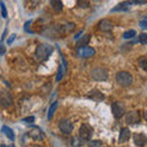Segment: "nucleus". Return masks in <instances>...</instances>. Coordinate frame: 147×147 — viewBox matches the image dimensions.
<instances>
[{
  "label": "nucleus",
  "mask_w": 147,
  "mask_h": 147,
  "mask_svg": "<svg viewBox=\"0 0 147 147\" xmlns=\"http://www.w3.org/2000/svg\"><path fill=\"white\" fill-rule=\"evenodd\" d=\"M54 48L50 44H39L38 47L36 48V58L37 60L39 61H44L50 57V54L53 53Z\"/></svg>",
  "instance_id": "1"
},
{
  "label": "nucleus",
  "mask_w": 147,
  "mask_h": 147,
  "mask_svg": "<svg viewBox=\"0 0 147 147\" xmlns=\"http://www.w3.org/2000/svg\"><path fill=\"white\" fill-rule=\"evenodd\" d=\"M115 82L120 87H129L132 84V76L127 71H119L115 75Z\"/></svg>",
  "instance_id": "2"
},
{
  "label": "nucleus",
  "mask_w": 147,
  "mask_h": 147,
  "mask_svg": "<svg viewBox=\"0 0 147 147\" xmlns=\"http://www.w3.org/2000/svg\"><path fill=\"white\" fill-rule=\"evenodd\" d=\"M90 75L94 81H105L108 79V70L100 66H96L91 69Z\"/></svg>",
  "instance_id": "3"
},
{
  "label": "nucleus",
  "mask_w": 147,
  "mask_h": 147,
  "mask_svg": "<svg viewBox=\"0 0 147 147\" xmlns=\"http://www.w3.org/2000/svg\"><path fill=\"white\" fill-rule=\"evenodd\" d=\"M94 54H96V49L92 47H88V45H80L76 49V55L82 59L92 58V57H94Z\"/></svg>",
  "instance_id": "4"
},
{
  "label": "nucleus",
  "mask_w": 147,
  "mask_h": 147,
  "mask_svg": "<svg viewBox=\"0 0 147 147\" xmlns=\"http://www.w3.org/2000/svg\"><path fill=\"white\" fill-rule=\"evenodd\" d=\"M92 135H93V129H92V126L88 125V124H82L80 127V131H79L80 139L84 141H88V140H91Z\"/></svg>",
  "instance_id": "5"
},
{
  "label": "nucleus",
  "mask_w": 147,
  "mask_h": 147,
  "mask_svg": "<svg viewBox=\"0 0 147 147\" xmlns=\"http://www.w3.org/2000/svg\"><path fill=\"white\" fill-rule=\"evenodd\" d=\"M12 103H13L12 96L9 93V92L0 91V105H1L3 108H9L12 105Z\"/></svg>",
  "instance_id": "6"
},
{
  "label": "nucleus",
  "mask_w": 147,
  "mask_h": 147,
  "mask_svg": "<svg viewBox=\"0 0 147 147\" xmlns=\"http://www.w3.org/2000/svg\"><path fill=\"white\" fill-rule=\"evenodd\" d=\"M112 113L117 119L121 118L125 114V105L120 102H114L112 104Z\"/></svg>",
  "instance_id": "7"
},
{
  "label": "nucleus",
  "mask_w": 147,
  "mask_h": 147,
  "mask_svg": "<svg viewBox=\"0 0 147 147\" xmlns=\"http://www.w3.org/2000/svg\"><path fill=\"white\" fill-rule=\"evenodd\" d=\"M58 125H59V129L61 130V132L63 134H65V135L71 134L72 130H74L72 123L70 120H67V119H63V120H60Z\"/></svg>",
  "instance_id": "8"
},
{
  "label": "nucleus",
  "mask_w": 147,
  "mask_h": 147,
  "mask_svg": "<svg viewBox=\"0 0 147 147\" xmlns=\"http://www.w3.org/2000/svg\"><path fill=\"white\" fill-rule=\"evenodd\" d=\"M141 120V117H140V112H137V110H131V112L126 113V117H125V121L127 124H137L140 123Z\"/></svg>",
  "instance_id": "9"
},
{
  "label": "nucleus",
  "mask_w": 147,
  "mask_h": 147,
  "mask_svg": "<svg viewBox=\"0 0 147 147\" xmlns=\"http://www.w3.org/2000/svg\"><path fill=\"white\" fill-rule=\"evenodd\" d=\"M27 135H28L31 139H33L36 141H42L44 139V134H43V131H42V129H39V127H32L31 130L27 132Z\"/></svg>",
  "instance_id": "10"
},
{
  "label": "nucleus",
  "mask_w": 147,
  "mask_h": 147,
  "mask_svg": "<svg viewBox=\"0 0 147 147\" xmlns=\"http://www.w3.org/2000/svg\"><path fill=\"white\" fill-rule=\"evenodd\" d=\"M113 22L108 20V18H103V20H100L98 22V30L99 31H103V32H109V31H112L113 30Z\"/></svg>",
  "instance_id": "11"
},
{
  "label": "nucleus",
  "mask_w": 147,
  "mask_h": 147,
  "mask_svg": "<svg viewBox=\"0 0 147 147\" xmlns=\"http://www.w3.org/2000/svg\"><path fill=\"white\" fill-rule=\"evenodd\" d=\"M87 97L91 98V99H93V100H96V102H100V100H104V94H103L100 91H98V90L91 91L90 93L87 94Z\"/></svg>",
  "instance_id": "12"
},
{
  "label": "nucleus",
  "mask_w": 147,
  "mask_h": 147,
  "mask_svg": "<svg viewBox=\"0 0 147 147\" xmlns=\"http://www.w3.org/2000/svg\"><path fill=\"white\" fill-rule=\"evenodd\" d=\"M147 142V137L145 134H135L134 135V144L136 146H145Z\"/></svg>",
  "instance_id": "13"
},
{
  "label": "nucleus",
  "mask_w": 147,
  "mask_h": 147,
  "mask_svg": "<svg viewBox=\"0 0 147 147\" xmlns=\"http://www.w3.org/2000/svg\"><path fill=\"white\" fill-rule=\"evenodd\" d=\"M130 135H131V131L129 130L127 127H123L120 130V134H119V142H126L129 139H130Z\"/></svg>",
  "instance_id": "14"
},
{
  "label": "nucleus",
  "mask_w": 147,
  "mask_h": 147,
  "mask_svg": "<svg viewBox=\"0 0 147 147\" xmlns=\"http://www.w3.org/2000/svg\"><path fill=\"white\" fill-rule=\"evenodd\" d=\"M129 5H131L129 1H123L120 4H118L117 6H114L112 9V12H117V11H127L129 9Z\"/></svg>",
  "instance_id": "15"
},
{
  "label": "nucleus",
  "mask_w": 147,
  "mask_h": 147,
  "mask_svg": "<svg viewBox=\"0 0 147 147\" xmlns=\"http://www.w3.org/2000/svg\"><path fill=\"white\" fill-rule=\"evenodd\" d=\"M50 5H52V9L55 12H61V10H63V1L61 0H52V1H50Z\"/></svg>",
  "instance_id": "16"
},
{
  "label": "nucleus",
  "mask_w": 147,
  "mask_h": 147,
  "mask_svg": "<svg viewBox=\"0 0 147 147\" xmlns=\"http://www.w3.org/2000/svg\"><path fill=\"white\" fill-rule=\"evenodd\" d=\"M1 131L5 134V136L7 137L10 141H15V134H13V131L11 130L10 127H7L6 125H4L3 127H1Z\"/></svg>",
  "instance_id": "17"
},
{
  "label": "nucleus",
  "mask_w": 147,
  "mask_h": 147,
  "mask_svg": "<svg viewBox=\"0 0 147 147\" xmlns=\"http://www.w3.org/2000/svg\"><path fill=\"white\" fill-rule=\"evenodd\" d=\"M76 28V25L72 24V22H69V24L63 25V31H64V34H67V33H71Z\"/></svg>",
  "instance_id": "18"
},
{
  "label": "nucleus",
  "mask_w": 147,
  "mask_h": 147,
  "mask_svg": "<svg viewBox=\"0 0 147 147\" xmlns=\"http://www.w3.org/2000/svg\"><path fill=\"white\" fill-rule=\"evenodd\" d=\"M58 103H59V102H53L52 105L49 107V110H48V119H49V120L53 118V114H54V112H55V110H57V108H58Z\"/></svg>",
  "instance_id": "19"
},
{
  "label": "nucleus",
  "mask_w": 147,
  "mask_h": 147,
  "mask_svg": "<svg viewBox=\"0 0 147 147\" xmlns=\"http://www.w3.org/2000/svg\"><path fill=\"white\" fill-rule=\"evenodd\" d=\"M90 39H91V34L90 33L88 34H85L81 39L77 40V45H85V44H87V43L90 42Z\"/></svg>",
  "instance_id": "20"
},
{
  "label": "nucleus",
  "mask_w": 147,
  "mask_h": 147,
  "mask_svg": "<svg viewBox=\"0 0 147 147\" xmlns=\"http://www.w3.org/2000/svg\"><path fill=\"white\" fill-rule=\"evenodd\" d=\"M137 64L142 69V70H146V64H147V58L146 57H141L137 59Z\"/></svg>",
  "instance_id": "21"
},
{
  "label": "nucleus",
  "mask_w": 147,
  "mask_h": 147,
  "mask_svg": "<svg viewBox=\"0 0 147 147\" xmlns=\"http://www.w3.org/2000/svg\"><path fill=\"white\" fill-rule=\"evenodd\" d=\"M135 34H136V32H135L134 30H130V31H126L125 33H124L123 37H124L125 39H130V38H134Z\"/></svg>",
  "instance_id": "22"
},
{
  "label": "nucleus",
  "mask_w": 147,
  "mask_h": 147,
  "mask_svg": "<svg viewBox=\"0 0 147 147\" xmlns=\"http://www.w3.org/2000/svg\"><path fill=\"white\" fill-rule=\"evenodd\" d=\"M137 42H140L141 44H147V33H141L137 38Z\"/></svg>",
  "instance_id": "23"
},
{
  "label": "nucleus",
  "mask_w": 147,
  "mask_h": 147,
  "mask_svg": "<svg viewBox=\"0 0 147 147\" xmlns=\"http://www.w3.org/2000/svg\"><path fill=\"white\" fill-rule=\"evenodd\" d=\"M0 9H1V16L4 18H6L7 17V10H6V7H5V4H4L3 1L0 3Z\"/></svg>",
  "instance_id": "24"
},
{
  "label": "nucleus",
  "mask_w": 147,
  "mask_h": 147,
  "mask_svg": "<svg viewBox=\"0 0 147 147\" xmlns=\"http://www.w3.org/2000/svg\"><path fill=\"white\" fill-rule=\"evenodd\" d=\"M65 74V71H64V67L63 66H60L59 67V70H58V75H57V81H60L61 80V77H63V75Z\"/></svg>",
  "instance_id": "25"
},
{
  "label": "nucleus",
  "mask_w": 147,
  "mask_h": 147,
  "mask_svg": "<svg viewBox=\"0 0 147 147\" xmlns=\"http://www.w3.org/2000/svg\"><path fill=\"white\" fill-rule=\"evenodd\" d=\"M90 5V0H79V6L80 7H87Z\"/></svg>",
  "instance_id": "26"
},
{
  "label": "nucleus",
  "mask_w": 147,
  "mask_h": 147,
  "mask_svg": "<svg viewBox=\"0 0 147 147\" xmlns=\"http://www.w3.org/2000/svg\"><path fill=\"white\" fill-rule=\"evenodd\" d=\"M88 146H92V147H96V146H102V142L98 141V140H94V141H90V140H88Z\"/></svg>",
  "instance_id": "27"
},
{
  "label": "nucleus",
  "mask_w": 147,
  "mask_h": 147,
  "mask_svg": "<svg viewBox=\"0 0 147 147\" xmlns=\"http://www.w3.org/2000/svg\"><path fill=\"white\" fill-rule=\"evenodd\" d=\"M16 39V33H12L10 37H9V38H7V40H6V43L7 44H11L12 42H13V40H15Z\"/></svg>",
  "instance_id": "28"
},
{
  "label": "nucleus",
  "mask_w": 147,
  "mask_h": 147,
  "mask_svg": "<svg viewBox=\"0 0 147 147\" xmlns=\"http://www.w3.org/2000/svg\"><path fill=\"white\" fill-rule=\"evenodd\" d=\"M140 27H141L142 30H146V27H147V18L146 17L140 22Z\"/></svg>",
  "instance_id": "29"
},
{
  "label": "nucleus",
  "mask_w": 147,
  "mask_h": 147,
  "mask_svg": "<svg viewBox=\"0 0 147 147\" xmlns=\"http://www.w3.org/2000/svg\"><path fill=\"white\" fill-rule=\"evenodd\" d=\"M130 4H145V0H129Z\"/></svg>",
  "instance_id": "30"
},
{
  "label": "nucleus",
  "mask_w": 147,
  "mask_h": 147,
  "mask_svg": "<svg viewBox=\"0 0 147 147\" xmlns=\"http://www.w3.org/2000/svg\"><path fill=\"white\" fill-rule=\"evenodd\" d=\"M22 121H26V123H33V121H34V117H27V118H25Z\"/></svg>",
  "instance_id": "31"
},
{
  "label": "nucleus",
  "mask_w": 147,
  "mask_h": 147,
  "mask_svg": "<svg viewBox=\"0 0 147 147\" xmlns=\"http://www.w3.org/2000/svg\"><path fill=\"white\" fill-rule=\"evenodd\" d=\"M4 54H5V47H4V44H0V57Z\"/></svg>",
  "instance_id": "32"
},
{
  "label": "nucleus",
  "mask_w": 147,
  "mask_h": 147,
  "mask_svg": "<svg viewBox=\"0 0 147 147\" xmlns=\"http://www.w3.org/2000/svg\"><path fill=\"white\" fill-rule=\"evenodd\" d=\"M31 24H32V21H31V20L26 22V24H25V31H27V32H28V26H30Z\"/></svg>",
  "instance_id": "33"
},
{
  "label": "nucleus",
  "mask_w": 147,
  "mask_h": 147,
  "mask_svg": "<svg viewBox=\"0 0 147 147\" xmlns=\"http://www.w3.org/2000/svg\"><path fill=\"white\" fill-rule=\"evenodd\" d=\"M6 33H7V30H4V34H3V39L5 38V36H6Z\"/></svg>",
  "instance_id": "34"
}]
</instances>
